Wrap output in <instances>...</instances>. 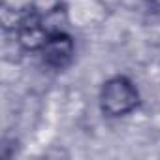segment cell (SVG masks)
<instances>
[{
    "instance_id": "obj_1",
    "label": "cell",
    "mask_w": 160,
    "mask_h": 160,
    "mask_svg": "<svg viewBox=\"0 0 160 160\" xmlns=\"http://www.w3.org/2000/svg\"><path fill=\"white\" fill-rule=\"evenodd\" d=\"M139 106V92L126 75H115L100 91V109L108 117H124Z\"/></svg>"
},
{
    "instance_id": "obj_3",
    "label": "cell",
    "mask_w": 160,
    "mask_h": 160,
    "mask_svg": "<svg viewBox=\"0 0 160 160\" xmlns=\"http://www.w3.org/2000/svg\"><path fill=\"white\" fill-rule=\"evenodd\" d=\"M43 64L51 70H64L72 64L73 55H75V43L72 40L70 34H66L64 30H53L47 38V42L43 43V47L40 49Z\"/></svg>"
},
{
    "instance_id": "obj_2",
    "label": "cell",
    "mask_w": 160,
    "mask_h": 160,
    "mask_svg": "<svg viewBox=\"0 0 160 160\" xmlns=\"http://www.w3.org/2000/svg\"><path fill=\"white\" fill-rule=\"evenodd\" d=\"M51 32L53 28H49L47 17L36 10H28L17 21V40L27 51H40Z\"/></svg>"
}]
</instances>
